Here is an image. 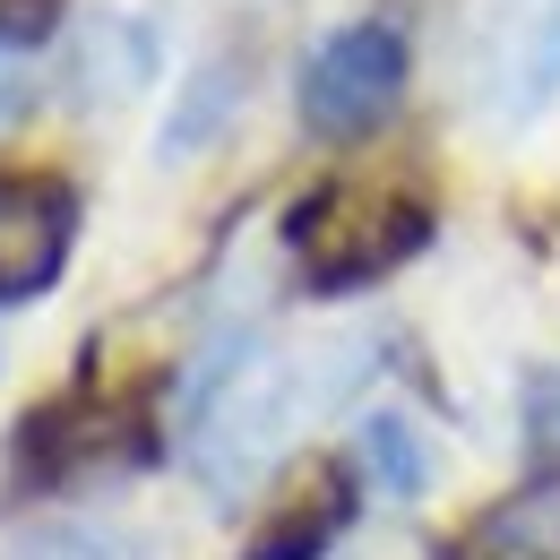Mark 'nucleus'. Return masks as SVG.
Wrapping results in <instances>:
<instances>
[{
  "mask_svg": "<svg viewBox=\"0 0 560 560\" xmlns=\"http://www.w3.org/2000/svg\"><path fill=\"white\" fill-rule=\"evenodd\" d=\"M284 242L319 293H353V284H380L388 268H406L431 242V199L397 173H337L284 215Z\"/></svg>",
  "mask_w": 560,
  "mask_h": 560,
  "instance_id": "1",
  "label": "nucleus"
},
{
  "mask_svg": "<svg viewBox=\"0 0 560 560\" xmlns=\"http://www.w3.org/2000/svg\"><path fill=\"white\" fill-rule=\"evenodd\" d=\"M311 415V380L302 362H277V353H250L233 380H215L208 406L190 415V475L233 500L242 483H259L277 466V448L293 440V422Z\"/></svg>",
  "mask_w": 560,
  "mask_h": 560,
  "instance_id": "2",
  "label": "nucleus"
},
{
  "mask_svg": "<svg viewBox=\"0 0 560 560\" xmlns=\"http://www.w3.org/2000/svg\"><path fill=\"white\" fill-rule=\"evenodd\" d=\"M406 95V35L388 18H353L337 26L311 61H302V121L319 139H362L388 121V104Z\"/></svg>",
  "mask_w": 560,
  "mask_h": 560,
  "instance_id": "3",
  "label": "nucleus"
},
{
  "mask_svg": "<svg viewBox=\"0 0 560 560\" xmlns=\"http://www.w3.org/2000/svg\"><path fill=\"white\" fill-rule=\"evenodd\" d=\"M78 190L52 173H0V302H35L70 268Z\"/></svg>",
  "mask_w": 560,
  "mask_h": 560,
  "instance_id": "4",
  "label": "nucleus"
},
{
  "mask_svg": "<svg viewBox=\"0 0 560 560\" xmlns=\"http://www.w3.org/2000/svg\"><path fill=\"white\" fill-rule=\"evenodd\" d=\"M353 517V475L346 466H311L302 483L284 491V509H277V526L250 544V560H319L328 544H337V526Z\"/></svg>",
  "mask_w": 560,
  "mask_h": 560,
  "instance_id": "5",
  "label": "nucleus"
},
{
  "mask_svg": "<svg viewBox=\"0 0 560 560\" xmlns=\"http://www.w3.org/2000/svg\"><path fill=\"white\" fill-rule=\"evenodd\" d=\"M457 560H560V475H544L517 500H500L483 526L466 535Z\"/></svg>",
  "mask_w": 560,
  "mask_h": 560,
  "instance_id": "6",
  "label": "nucleus"
},
{
  "mask_svg": "<svg viewBox=\"0 0 560 560\" xmlns=\"http://www.w3.org/2000/svg\"><path fill=\"white\" fill-rule=\"evenodd\" d=\"M362 466H371V483L388 491V500H415L422 475H431V457H422V431L406 415H380L362 431Z\"/></svg>",
  "mask_w": 560,
  "mask_h": 560,
  "instance_id": "7",
  "label": "nucleus"
},
{
  "mask_svg": "<svg viewBox=\"0 0 560 560\" xmlns=\"http://www.w3.org/2000/svg\"><path fill=\"white\" fill-rule=\"evenodd\" d=\"M552 86H560V0H544L526 26V52H517V113L552 104Z\"/></svg>",
  "mask_w": 560,
  "mask_h": 560,
  "instance_id": "8",
  "label": "nucleus"
},
{
  "mask_svg": "<svg viewBox=\"0 0 560 560\" xmlns=\"http://www.w3.org/2000/svg\"><path fill=\"white\" fill-rule=\"evenodd\" d=\"M224 104H233V70H199V78H190V113L164 121V155H190V147L224 121Z\"/></svg>",
  "mask_w": 560,
  "mask_h": 560,
  "instance_id": "9",
  "label": "nucleus"
},
{
  "mask_svg": "<svg viewBox=\"0 0 560 560\" xmlns=\"http://www.w3.org/2000/svg\"><path fill=\"white\" fill-rule=\"evenodd\" d=\"M9 560H130V552H121V535H104V526H52V535L18 544Z\"/></svg>",
  "mask_w": 560,
  "mask_h": 560,
  "instance_id": "10",
  "label": "nucleus"
},
{
  "mask_svg": "<svg viewBox=\"0 0 560 560\" xmlns=\"http://www.w3.org/2000/svg\"><path fill=\"white\" fill-rule=\"evenodd\" d=\"M526 440H535L544 466L560 457V371H535V380H526Z\"/></svg>",
  "mask_w": 560,
  "mask_h": 560,
  "instance_id": "11",
  "label": "nucleus"
},
{
  "mask_svg": "<svg viewBox=\"0 0 560 560\" xmlns=\"http://www.w3.org/2000/svg\"><path fill=\"white\" fill-rule=\"evenodd\" d=\"M52 18H61V0H0V44L9 52L35 44V35H52Z\"/></svg>",
  "mask_w": 560,
  "mask_h": 560,
  "instance_id": "12",
  "label": "nucleus"
},
{
  "mask_svg": "<svg viewBox=\"0 0 560 560\" xmlns=\"http://www.w3.org/2000/svg\"><path fill=\"white\" fill-rule=\"evenodd\" d=\"M9 113H26V78L9 61V44H0V121H9Z\"/></svg>",
  "mask_w": 560,
  "mask_h": 560,
  "instance_id": "13",
  "label": "nucleus"
}]
</instances>
